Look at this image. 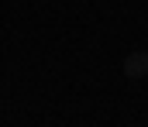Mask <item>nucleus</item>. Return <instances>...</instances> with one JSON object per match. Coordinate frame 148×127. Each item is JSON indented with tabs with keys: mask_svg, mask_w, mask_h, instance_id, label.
Wrapping results in <instances>:
<instances>
[{
	"mask_svg": "<svg viewBox=\"0 0 148 127\" xmlns=\"http://www.w3.org/2000/svg\"><path fill=\"white\" fill-rule=\"evenodd\" d=\"M124 76L127 79H145L148 76V52L145 48H138V52H131L124 58Z\"/></svg>",
	"mask_w": 148,
	"mask_h": 127,
	"instance_id": "obj_1",
	"label": "nucleus"
}]
</instances>
